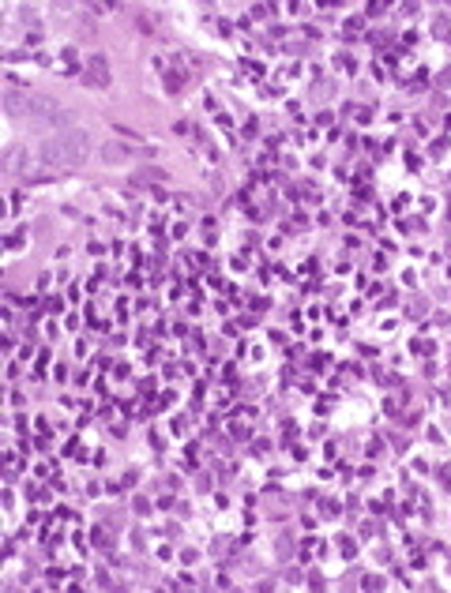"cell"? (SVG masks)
Listing matches in <instances>:
<instances>
[{"mask_svg": "<svg viewBox=\"0 0 451 593\" xmlns=\"http://www.w3.org/2000/svg\"><path fill=\"white\" fill-rule=\"evenodd\" d=\"M90 154V135L79 128H60L45 135L38 147H26V169H76Z\"/></svg>", "mask_w": 451, "mask_h": 593, "instance_id": "obj_1", "label": "cell"}, {"mask_svg": "<svg viewBox=\"0 0 451 593\" xmlns=\"http://www.w3.org/2000/svg\"><path fill=\"white\" fill-rule=\"evenodd\" d=\"M4 109H8L12 117L34 120V124H57V120L64 117L53 98L31 94V90H23L19 83H8V90H4Z\"/></svg>", "mask_w": 451, "mask_h": 593, "instance_id": "obj_2", "label": "cell"}, {"mask_svg": "<svg viewBox=\"0 0 451 593\" xmlns=\"http://www.w3.org/2000/svg\"><path fill=\"white\" fill-rule=\"evenodd\" d=\"M83 79L95 83V87H109V68H106V57H90L87 72H83Z\"/></svg>", "mask_w": 451, "mask_h": 593, "instance_id": "obj_3", "label": "cell"}, {"mask_svg": "<svg viewBox=\"0 0 451 593\" xmlns=\"http://www.w3.org/2000/svg\"><path fill=\"white\" fill-rule=\"evenodd\" d=\"M102 154H106V162H128V158H132V151H128V147H117V143L106 147Z\"/></svg>", "mask_w": 451, "mask_h": 593, "instance_id": "obj_4", "label": "cell"}, {"mask_svg": "<svg viewBox=\"0 0 451 593\" xmlns=\"http://www.w3.org/2000/svg\"><path fill=\"white\" fill-rule=\"evenodd\" d=\"M136 181H140V184H147V181H165V173L162 169H140V173H136Z\"/></svg>", "mask_w": 451, "mask_h": 593, "instance_id": "obj_5", "label": "cell"}]
</instances>
